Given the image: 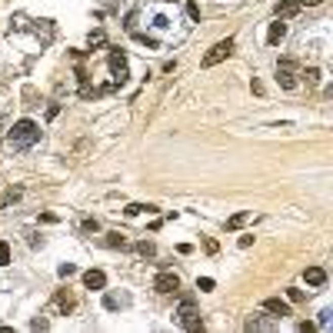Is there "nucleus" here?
<instances>
[{
    "mask_svg": "<svg viewBox=\"0 0 333 333\" xmlns=\"http://www.w3.org/2000/svg\"><path fill=\"white\" fill-rule=\"evenodd\" d=\"M300 7H317V4H323V0H297Z\"/></svg>",
    "mask_w": 333,
    "mask_h": 333,
    "instance_id": "bb28decb",
    "label": "nucleus"
},
{
    "mask_svg": "<svg viewBox=\"0 0 333 333\" xmlns=\"http://www.w3.org/2000/svg\"><path fill=\"white\" fill-rule=\"evenodd\" d=\"M214 286H217V283H214L210 277H200V280H197V290H203V294H210Z\"/></svg>",
    "mask_w": 333,
    "mask_h": 333,
    "instance_id": "412c9836",
    "label": "nucleus"
},
{
    "mask_svg": "<svg viewBox=\"0 0 333 333\" xmlns=\"http://www.w3.org/2000/svg\"><path fill=\"white\" fill-rule=\"evenodd\" d=\"M54 303H57V310H60V313H70L73 307H77V300H73L70 294H67V290H57V297H54Z\"/></svg>",
    "mask_w": 333,
    "mask_h": 333,
    "instance_id": "9d476101",
    "label": "nucleus"
},
{
    "mask_svg": "<svg viewBox=\"0 0 333 333\" xmlns=\"http://www.w3.org/2000/svg\"><path fill=\"white\" fill-rule=\"evenodd\" d=\"M73 273H77L73 263H60V277H73Z\"/></svg>",
    "mask_w": 333,
    "mask_h": 333,
    "instance_id": "b1692460",
    "label": "nucleus"
},
{
    "mask_svg": "<svg viewBox=\"0 0 333 333\" xmlns=\"http://www.w3.org/2000/svg\"><path fill=\"white\" fill-rule=\"evenodd\" d=\"M230 54H233V37H227V40H217L214 47H210V50L203 54V60H200V64H203V67H217L220 60H227Z\"/></svg>",
    "mask_w": 333,
    "mask_h": 333,
    "instance_id": "f03ea898",
    "label": "nucleus"
},
{
    "mask_svg": "<svg viewBox=\"0 0 333 333\" xmlns=\"http://www.w3.org/2000/svg\"><path fill=\"white\" fill-rule=\"evenodd\" d=\"M187 14H190L193 20H200V4L197 0H187Z\"/></svg>",
    "mask_w": 333,
    "mask_h": 333,
    "instance_id": "4be33fe9",
    "label": "nucleus"
},
{
    "mask_svg": "<svg viewBox=\"0 0 333 333\" xmlns=\"http://www.w3.org/2000/svg\"><path fill=\"white\" fill-rule=\"evenodd\" d=\"M153 290H157V294H177V290H180V277L170 273V270H163V273H157V280H153Z\"/></svg>",
    "mask_w": 333,
    "mask_h": 333,
    "instance_id": "423d86ee",
    "label": "nucleus"
},
{
    "mask_svg": "<svg viewBox=\"0 0 333 333\" xmlns=\"http://www.w3.org/2000/svg\"><path fill=\"white\" fill-rule=\"evenodd\" d=\"M90 47H103V44H107V37H103V30H94V33H90Z\"/></svg>",
    "mask_w": 333,
    "mask_h": 333,
    "instance_id": "f3484780",
    "label": "nucleus"
},
{
    "mask_svg": "<svg viewBox=\"0 0 333 333\" xmlns=\"http://www.w3.org/2000/svg\"><path fill=\"white\" fill-rule=\"evenodd\" d=\"M107 64H110V73L117 77V84H123V80L130 77V70H127V54H123V50H110V60H107Z\"/></svg>",
    "mask_w": 333,
    "mask_h": 333,
    "instance_id": "39448f33",
    "label": "nucleus"
},
{
    "mask_svg": "<svg viewBox=\"0 0 333 333\" xmlns=\"http://www.w3.org/2000/svg\"><path fill=\"white\" fill-rule=\"evenodd\" d=\"M143 210H147V214H153V210H157V206H143V203H130L127 210H123V214L127 217H137V214H143Z\"/></svg>",
    "mask_w": 333,
    "mask_h": 333,
    "instance_id": "4468645a",
    "label": "nucleus"
},
{
    "mask_svg": "<svg viewBox=\"0 0 333 333\" xmlns=\"http://www.w3.org/2000/svg\"><path fill=\"white\" fill-rule=\"evenodd\" d=\"M37 140H40V127L27 117L17 120L14 130H10V143H14V147H30V143H37Z\"/></svg>",
    "mask_w": 333,
    "mask_h": 333,
    "instance_id": "f257e3e1",
    "label": "nucleus"
},
{
    "mask_svg": "<svg viewBox=\"0 0 333 333\" xmlns=\"http://www.w3.org/2000/svg\"><path fill=\"white\" fill-rule=\"evenodd\" d=\"M263 310H267V313H273V317H290V303L286 300H280V297H267V300H263Z\"/></svg>",
    "mask_w": 333,
    "mask_h": 333,
    "instance_id": "0eeeda50",
    "label": "nucleus"
},
{
    "mask_svg": "<svg viewBox=\"0 0 333 333\" xmlns=\"http://www.w3.org/2000/svg\"><path fill=\"white\" fill-rule=\"evenodd\" d=\"M297 10H300V4H297V0H280V4H277V20H286V17H294Z\"/></svg>",
    "mask_w": 333,
    "mask_h": 333,
    "instance_id": "9b49d317",
    "label": "nucleus"
},
{
    "mask_svg": "<svg viewBox=\"0 0 333 333\" xmlns=\"http://www.w3.org/2000/svg\"><path fill=\"white\" fill-rule=\"evenodd\" d=\"M277 84L283 90H294L297 87V60H294V57H280V64H277Z\"/></svg>",
    "mask_w": 333,
    "mask_h": 333,
    "instance_id": "7ed1b4c3",
    "label": "nucleus"
},
{
    "mask_svg": "<svg viewBox=\"0 0 333 333\" xmlns=\"http://www.w3.org/2000/svg\"><path fill=\"white\" fill-rule=\"evenodd\" d=\"M7 263H10V246L0 243V267H7Z\"/></svg>",
    "mask_w": 333,
    "mask_h": 333,
    "instance_id": "5701e85b",
    "label": "nucleus"
},
{
    "mask_svg": "<svg viewBox=\"0 0 333 333\" xmlns=\"http://www.w3.org/2000/svg\"><path fill=\"white\" fill-rule=\"evenodd\" d=\"M177 317H180V326H183V330H200V326H203V320H200V313H197V307H193V300H183Z\"/></svg>",
    "mask_w": 333,
    "mask_h": 333,
    "instance_id": "20e7f679",
    "label": "nucleus"
},
{
    "mask_svg": "<svg viewBox=\"0 0 333 333\" xmlns=\"http://www.w3.org/2000/svg\"><path fill=\"white\" fill-rule=\"evenodd\" d=\"M246 220H250V210H240V214H233L230 220H227V230H240Z\"/></svg>",
    "mask_w": 333,
    "mask_h": 333,
    "instance_id": "ddd939ff",
    "label": "nucleus"
},
{
    "mask_svg": "<svg viewBox=\"0 0 333 333\" xmlns=\"http://www.w3.org/2000/svg\"><path fill=\"white\" fill-rule=\"evenodd\" d=\"M283 37H286V24H283V20H277V24H270V33H267L270 47H277V44H280Z\"/></svg>",
    "mask_w": 333,
    "mask_h": 333,
    "instance_id": "f8f14e48",
    "label": "nucleus"
},
{
    "mask_svg": "<svg viewBox=\"0 0 333 333\" xmlns=\"http://www.w3.org/2000/svg\"><path fill=\"white\" fill-rule=\"evenodd\" d=\"M243 326H246V330H273V326H270V323H267V320H254V317L246 320V323H243Z\"/></svg>",
    "mask_w": 333,
    "mask_h": 333,
    "instance_id": "dca6fc26",
    "label": "nucleus"
},
{
    "mask_svg": "<svg viewBox=\"0 0 333 333\" xmlns=\"http://www.w3.org/2000/svg\"><path fill=\"white\" fill-rule=\"evenodd\" d=\"M137 254H140V257H153V243H150V240L137 243Z\"/></svg>",
    "mask_w": 333,
    "mask_h": 333,
    "instance_id": "a211bd4d",
    "label": "nucleus"
},
{
    "mask_svg": "<svg viewBox=\"0 0 333 333\" xmlns=\"http://www.w3.org/2000/svg\"><path fill=\"white\" fill-rule=\"evenodd\" d=\"M203 250H206V254H210V257H214L217 250H220V243H217L214 237H203Z\"/></svg>",
    "mask_w": 333,
    "mask_h": 333,
    "instance_id": "6ab92c4d",
    "label": "nucleus"
},
{
    "mask_svg": "<svg viewBox=\"0 0 333 333\" xmlns=\"http://www.w3.org/2000/svg\"><path fill=\"white\" fill-rule=\"evenodd\" d=\"M30 326H33V330H47V320H44V317H37Z\"/></svg>",
    "mask_w": 333,
    "mask_h": 333,
    "instance_id": "a878e982",
    "label": "nucleus"
},
{
    "mask_svg": "<svg viewBox=\"0 0 333 333\" xmlns=\"http://www.w3.org/2000/svg\"><path fill=\"white\" fill-rule=\"evenodd\" d=\"M303 280H307L310 286H323L326 283V270L323 267H307L303 270Z\"/></svg>",
    "mask_w": 333,
    "mask_h": 333,
    "instance_id": "1a4fd4ad",
    "label": "nucleus"
},
{
    "mask_svg": "<svg viewBox=\"0 0 333 333\" xmlns=\"http://www.w3.org/2000/svg\"><path fill=\"white\" fill-rule=\"evenodd\" d=\"M137 40H140V44H147V47H157V40L147 37V33H137Z\"/></svg>",
    "mask_w": 333,
    "mask_h": 333,
    "instance_id": "393cba45",
    "label": "nucleus"
},
{
    "mask_svg": "<svg viewBox=\"0 0 333 333\" xmlns=\"http://www.w3.org/2000/svg\"><path fill=\"white\" fill-rule=\"evenodd\" d=\"M303 77H307V87H310V90H313V87L320 84V70H317V67H310V70L303 73Z\"/></svg>",
    "mask_w": 333,
    "mask_h": 333,
    "instance_id": "2eb2a0df",
    "label": "nucleus"
},
{
    "mask_svg": "<svg viewBox=\"0 0 333 333\" xmlns=\"http://www.w3.org/2000/svg\"><path fill=\"white\" fill-rule=\"evenodd\" d=\"M84 286H87V290H103V286H107V273H103V270H87V273H84Z\"/></svg>",
    "mask_w": 333,
    "mask_h": 333,
    "instance_id": "6e6552de",
    "label": "nucleus"
},
{
    "mask_svg": "<svg viewBox=\"0 0 333 333\" xmlns=\"http://www.w3.org/2000/svg\"><path fill=\"white\" fill-rule=\"evenodd\" d=\"M107 243H110V246H120V250H123V246H127V240L120 237V233H107Z\"/></svg>",
    "mask_w": 333,
    "mask_h": 333,
    "instance_id": "aec40b11",
    "label": "nucleus"
},
{
    "mask_svg": "<svg viewBox=\"0 0 333 333\" xmlns=\"http://www.w3.org/2000/svg\"><path fill=\"white\" fill-rule=\"evenodd\" d=\"M0 143H4V140H0Z\"/></svg>",
    "mask_w": 333,
    "mask_h": 333,
    "instance_id": "c85d7f7f",
    "label": "nucleus"
},
{
    "mask_svg": "<svg viewBox=\"0 0 333 333\" xmlns=\"http://www.w3.org/2000/svg\"><path fill=\"white\" fill-rule=\"evenodd\" d=\"M163 4H177V0H163Z\"/></svg>",
    "mask_w": 333,
    "mask_h": 333,
    "instance_id": "cd10ccee",
    "label": "nucleus"
}]
</instances>
